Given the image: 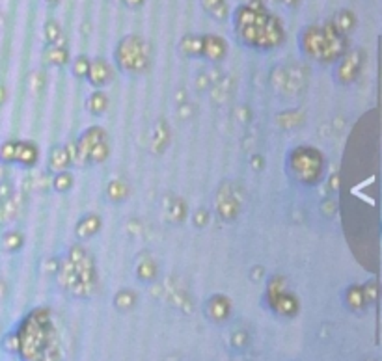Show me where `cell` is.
Segmentation results:
<instances>
[{
    "instance_id": "cell-7",
    "label": "cell",
    "mask_w": 382,
    "mask_h": 361,
    "mask_svg": "<svg viewBox=\"0 0 382 361\" xmlns=\"http://www.w3.org/2000/svg\"><path fill=\"white\" fill-rule=\"evenodd\" d=\"M267 302H269V305L272 307V311L282 315V317L291 318L296 317V313H299V300L294 298L293 294H289L288 291L276 294V296L269 298Z\"/></svg>"
},
{
    "instance_id": "cell-18",
    "label": "cell",
    "mask_w": 382,
    "mask_h": 361,
    "mask_svg": "<svg viewBox=\"0 0 382 361\" xmlns=\"http://www.w3.org/2000/svg\"><path fill=\"white\" fill-rule=\"evenodd\" d=\"M107 105H108L107 97H105V94H101V92H95V94L88 99L90 112H94V114L105 112V110H107Z\"/></svg>"
},
{
    "instance_id": "cell-21",
    "label": "cell",
    "mask_w": 382,
    "mask_h": 361,
    "mask_svg": "<svg viewBox=\"0 0 382 361\" xmlns=\"http://www.w3.org/2000/svg\"><path fill=\"white\" fill-rule=\"evenodd\" d=\"M108 196L116 201L123 200V198L127 196V187L121 183V180H114V183L108 185Z\"/></svg>"
},
{
    "instance_id": "cell-19",
    "label": "cell",
    "mask_w": 382,
    "mask_h": 361,
    "mask_svg": "<svg viewBox=\"0 0 382 361\" xmlns=\"http://www.w3.org/2000/svg\"><path fill=\"white\" fill-rule=\"evenodd\" d=\"M23 235L21 233H17V231H12V233H8L6 237H4V248L8 249V251H17V249L23 246Z\"/></svg>"
},
{
    "instance_id": "cell-23",
    "label": "cell",
    "mask_w": 382,
    "mask_h": 361,
    "mask_svg": "<svg viewBox=\"0 0 382 361\" xmlns=\"http://www.w3.org/2000/svg\"><path fill=\"white\" fill-rule=\"evenodd\" d=\"M248 342H250V337H248V333L243 330L235 331L232 336V347L237 350H245L246 347H248Z\"/></svg>"
},
{
    "instance_id": "cell-11",
    "label": "cell",
    "mask_w": 382,
    "mask_h": 361,
    "mask_svg": "<svg viewBox=\"0 0 382 361\" xmlns=\"http://www.w3.org/2000/svg\"><path fill=\"white\" fill-rule=\"evenodd\" d=\"M88 79L94 86H105L110 81V69L105 63V60H97V62L90 63L88 69Z\"/></svg>"
},
{
    "instance_id": "cell-3",
    "label": "cell",
    "mask_w": 382,
    "mask_h": 361,
    "mask_svg": "<svg viewBox=\"0 0 382 361\" xmlns=\"http://www.w3.org/2000/svg\"><path fill=\"white\" fill-rule=\"evenodd\" d=\"M301 45L304 54L317 62H338L345 54L347 41L343 34L334 30L332 26H310L302 32Z\"/></svg>"
},
{
    "instance_id": "cell-16",
    "label": "cell",
    "mask_w": 382,
    "mask_h": 361,
    "mask_svg": "<svg viewBox=\"0 0 382 361\" xmlns=\"http://www.w3.org/2000/svg\"><path fill=\"white\" fill-rule=\"evenodd\" d=\"M183 50L185 54L192 58L201 56V50H203V38L200 36H187L183 39Z\"/></svg>"
},
{
    "instance_id": "cell-26",
    "label": "cell",
    "mask_w": 382,
    "mask_h": 361,
    "mask_svg": "<svg viewBox=\"0 0 382 361\" xmlns=\"http://www.w3.org/2000/svg\"><path fill=\"white\" fill-rule=\"evenodd\" d=\"M71 175L66 174V172H60V174L57 175V179H54V188H57L58 192H66V190H69L71 188Z\"/></svg>"
},
{
    "instance_id": "cell-5",
    "label": "cell",
    "mask_w": 382,
    "mask_h": 361,
    "mask_svg": "<svg viewBox=\"0 0 382 361\" xmlns=\"http://www.w3.org/2000/svg\"><path fill=\"white\" fill-rule=\"evenodd\" d=\"M118 65L127 73H142L148 68V49L145 43L137 36L125 38L116 50Z\"/></svg>"
},
{
    "instance_id": "cell-9",
    "label": "cell",
    "mask_w": 382,
    "mask_h": 361,
    "mask_svg": "<svg viewBox=\"0 0 382 361\" xmlns=\"http://www.w3.org/2000/svg\"><path fill=\"white\" fill-rule=\"evenodd\" d=\"M38 161V151L36 145L30 142H15V153H13V162L23 164V166H32Z\"/></svg>"
},
{
    "instance_id": "cell-8",
    "label": "cell",
    "mask_w": 382,
    "mask_h": 361,
    "mask_svg": "<svg viewBox=\"0 0 382 361\" xmlns=\"http://www.w3.org/2000/svg\"><path fill=\"white\" fill-rule=\"evenodd\" d=\"M205 313L213 322H224L230 317V313H232V304L222 294H214V296L207 300Z\"/></svg>"
},
{
    "instance_id": "cell-12",
    "label": "cell",
    "mask_w": 382,
    "mask_h": 361,
    "mask_svg": "<svg viewBox=\"0 0 382 361\" xmlns=\"http://www.w3.org/2000/svg\"><path fill=\"white\" fill-rule=\"evenodd\" d=\"M345 302L349 305V309L351 311H362L363 307H365V298H363L362 293V287L352 285L347 289V293H345Z\"/></svg>"
},
{
    "instance_id": "cell-25",
    "label": "cell",
    "mask_w": 382,
    "mask_h": 361,
    "mask_svg": "<svg viewBox=\"0 0 382 361\" xmlns=\"http://www.w3.org/2000/svg\"><path fill=\"white\" fill-rule=\"evenodd\" d=\"M13 153H15V142L13 140L2 143V147H0V161L10 164V162H13Z\"/></svg>"
},
{
    "instance_id": "cell-17",
    "label": "cell",
    "mask_w": 382,
    "mask_h": 361,
    "mask_svg": "<svg viewBox=\"0 0 382 361\" xmlns=\"http://www.w3.org/2000/svg\"><path fill=\"white\" fill-rule=\"evenodd\" d=\"M134 304H137V296H134V293L132 291H119L118 294H116V298H114V305L118 307L119 311H129V309H132L134 307Z\"/></svg>"
},
{
    "instance_id": "cell-30",
    "label": "cell",
    "mask_w": 382,
    "mask_h": 361,
    "mask_svg": "<svg viewBox=\"0 0 382 361\" xmlns=\"http://www.w3.org/2000/svg\"><path fill=\"white\" fill-rule=\"evenodd\" d=\"M203 4H205L207 12H211L214 6H224V0H203Z\"/></svg>"
},
{
    "instance_id": "cell-6",
    "label": "cell",
    "mask_w": 382,
    "mask_h": 361,
    "mask_svg": "<svg viewBox=\"0 0 382 361\" xmlns=\"http://www.w3.org/2000/svg\"><path fill=\"white\" fill-rule=\"evenodd\" d=\"M362 69V52L360 50H351L345 52L343 56L339 58L338 69H336V79L339 84H349L358 76Z\"/></svg>"
},
{
    "instance_id": "cell-22",
    "label": "cell",
    "mask_w": 382,
    "mask_h": 361,
    "mask_svg": "<svg viewBox=\"0 0 382 361\" xmlns=\"http://www.w3.org/2000/svg\"><path fill=\"white\" fill-rule=\"evenodd\" d=\"M155 274H157V272H155V265H153V261H150V259L144 261V265L138 267V278H140V280L151 281L155 278Z\"/></svg>"
},
{
    "instance_id": "cell-31",
    "label": "cell",
    "mask_w": 382,
    "mask_h": 361,
    "mask_svg": "<svg viewBox=\"0 0 382 361\" xmlns=\"http://www.w3.org/2000/svg\"><path fill=\"white\" fill-rule=\"evenodd\" d=\"M4 97H6V92H4V87L0 86V105L4 103Z\"/></svg>"
},
{
    "instance_id": "cell-15",
    "label": "cell",
    "mask_w": 382,
    "mask_h": 361,
    "mask_svg": "<svg viewBox=\"0 0 382 361\" xmlns=\"http://www.w3.org/2000/svg\"><path fill=\"white\" fill-rule=\"evenodd\" d=\"M334 30H338L339 34H349L354 26V15L349 12H339L334 19V25H330Z\"/></svg>"
},
{
    "instance_id": "cell-20",
    "label": "cell",
    "mask_w": 382,
    "mask_h": 361,
    "mask_svg": "<svg viewBox=\"0 0 382 361\" xmlns=\"http://www.w3.org/2000/svg\"><path fill=\"white\" fill-rule=\"evenodd\" d=\"M47 58L50 63H57V65H63L68 62V52L62 47H49L47 50Z\"/></svg>"
},
{
    "instance_id": "cell-29",
    "label": "cell",
    "mask_w": 382,
    "mask_h": 361,
    "mask_svg": "<svg viewBox=\"0 0 382 361\" xmlns=\"http://www.w3.org/2000/svg\"><path fill=\"white\" fill-rule=\"evenodd\" d=\"M205 222H207V212H203V211L196 212L194 224L198 225V227H201V225H205Z\"/></svg>"
},
{
    "instance_id": "cell-28",
    "label": "cell",
    "mask_w": 382,
    "mask_h": 361,
    "mask_svg": "<svg viewBox=\"0 0 382 361\" xmlns=\"http://www.w3.org/2000/svg\"><path fill=\"white\" fill-rule=\"evenodd\" d=\"M363 298H365V304H375L376 302V283H370V285L362 287Z\"/></svg>"
},
{
    "instance_id": "cell-1",
    "label": "cell",
    "mask_w": 382,
    "mask_h": 361,
    "mask_svg": "<svg viewBox=\"0 0 382 361\" xmlns=\"http://www.w3.org/2000/svg\"><path fill=\"white\" fill-rule=\"evenodd\" d=\"M15 331L19 337L17 354L23 361H60V344L45 309L32 311Z\"/></svg>"
},
{
    "instance_id": "cell-14",
    "label": "cell",
    "mask_w": 382,
    "mask_h": 361,
    "mask_svg": "<svg viewBox=\"0 0 382 361\" xmlns=\"http://www.w3.org/2000/svg\"><path fill=\"white\" fill-rule=\"evenodd\" d=\"M69 162H71L69 153L63 149V147L52 149V153H50V168L57 169L58 174H60V172H66V168L69 166Z\"/></svg>"
},
{
    "instance_id": "cell-24",
    "label": "cell",
    "mask_w": 382,
    "mask_h": 361,
    "mask_svg": "<svg viewBox=\"0 0 382 361\" xmlns=\"http://www.w3.org/2000/svg\"><path fill=\"white\" fill-rule=\"evenodd\" d=\"M4 350L10 352V354H17L19 352V337H17V331H12L4 337Z\"/></svg>"
},
{
    "instance_id": "cell-13",
    "label": "cell",
    "mask_w": 382,
    "mask_h": 361,
    "mask_svg": "<svg viewBox=\"0 0 382 361\" xmlns=\"http://www.w3.org/2000/svg\"><path fill=\"white\" fill-rule=\"evenodd\" d=\"M101 227V220L97 216H86V218L82 220L79 227H77V235L81 238H88L94 237L95 233L99 231Z\"/></svg>"
},
{
    "instance_id": "cell-32",
    "label": "cell",
    "mask_w": 382,
    "mask_h": 361,
    "mask_svg": "<svg viewBox=\"0 0 382 361\" xmlns=\"http://www.w3.org/2000/svg\"><path fill=\"white\" fill-rule=\"evenodd\" d=\"M278 2H282V4H294V0H278Z\"/></svg>"
},
{
    "instance_id": "cell-4",
    "label": "cell",
    "mask_w": 382,
    "mask_h": 361,
    "mask_svg": "<svg viewBox=\"0 0 382 361\" xmlns=\"http://www.w3.org/2000/svg\"><path fill=\"white\" fill-rule=\"evenodd\" d=\"M291 168H293L296 179L308 185H315L323 175V156L312 147H301L294 149L291 155Z\"/></svg>"
},
{
    "instance_id": "cell-10",
    "label": "cell",
    "mask_w": 382,
    "mask_h": 361,
    "mask_svg": "<svg viewBox=\"0 0 382 361\" xmlns=\"http://www.w3.org/2000/svg\"><path fill=\"white\" fill-rule=\"evenodd\" d=\"M225 43L222 38L217 36H203V50H201V56H205L211 62H217L224 56Z\"/></svg>"
},
{
    "instance_id": "cell-2",
    "label": "cell",
    "mask_w": 382,
    "mask_h": 361,
    "mask_svg": "<svg viewBox=\"0 0 382 361\" xmlns=\"http://www.w3.org/2000/svg\"><path fill=\"white\" fill-rule=\"evenodd\" d=\"M235 28L241 41L254 49H274L283 41L280 21L259 8H239L235 12Z\"/></svg>"
},
{
    "instance_id": "cell-27",
    "label": "cell",
    "mask_w": 382,
    "mask_h": 361,
    "mask_svg": "<svg viewBox=\"0 0 382 361\" xmlns=\"http://www.w3.org/2000/svg\"><path fill=\"white\" fill-rule=\"evenodd\" d=\"M88 69H90L88 58H86V56L77 58L75 65H73V71H75L77 76H86V75H88Z\"/></svg>"
}]
</instances>
